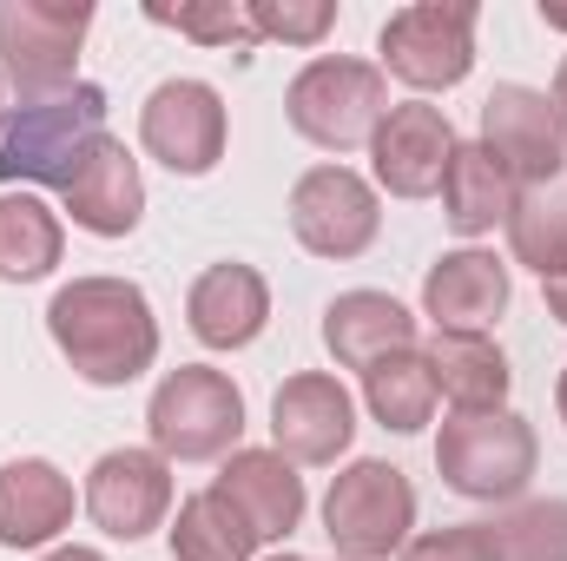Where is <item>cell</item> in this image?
<instances>
[{"instance_id":"6da1fadb","label":"cell","mask_w":567,"mask_h":561,"mask_svg":"<svg viewBox=\"0 0 567 561\" xmlns=\"http://www.w3.org/2000/svg\"><path fill=\"white\" fill-rule=\"evenodd\" d=\"M47 337L93 390H126L158 364V317L133 278H73L47 304Z\"/></svg>"},{"instance_id":"7a4b0ae2","label":"cell","mask_w":567,"mask_h":561,"mask_svg":"<svg viewBox=\"0 0 567 561\" xmlns=\"http://www.w3.org/2000/svg\"><path fill=\"white\" fill-rule=\"evenodd\" d=\"M542 442L535 422L515 410H449L435 429V476L442 489H455L462 502H522L535 482Z\"/></svg>"},{"instance_id":"3957f363","label":"cell","mask_w":567,"mask_h":561,"mask_svg":"<svg viewBox=\"0 0 567 561\" xmlns=\"http://www.w3.org/2000/svg\"><path fill=\"white\" fill-rule=\"evenodd\" d=\"M93 0H0V80L20 106H47L80 86V47Z\"/></svg>"},{"instance_id":"277c9868","label":"cell","mask_w":567,"mask_h":561,"mask_svg":"<svg viewBox=\"0 0 567 561\" xmlns=\"http://www.w3.org/2000/svg\"><path fill=\"white\" fill-rule=\"evenodd\" d=\"M390 113V80L377 60H350V53H317L310 67H297V80L284 86V120L297 140L317 152H357L377 140Z\"/></svg>"},{"instance_id":"5b68a950","label":"cell","mask_w":567,"mask_h":561,"mask_svg":"<svg viewBox=\"0 0 567 561\" xmlns=\"http://www.w3.org/2000/svg\"><path fill=\"white\" fill-rule=\"evenodd\" d=\"M106 140V86L80 80L73 93L47 106H13L7 140H0V185H73L86 152Z\"/></svg>"},{"instance_id":"8992f818","label":"cell","mask_w":567,"mask_h":561,"mask_svg":"<svg viewBox=\"0 0 567 561\" xmlns=\"http://www.w3.org/2000/svg\"><path fill=\"white\" fill-rule=\"evenodd\" d=\"M416 529V482L396 462L357 456L323 489V536L337 561H390L410 549Z\"/></svg>"},{"instance_id":"52a82bcc","label":"cell","mask_w":567,"mask_h":561,"mask_svg":"<svg viewBox=\"0 0 567 561\" xmlns=\"http://www.w3.org/2000/svg\"><path fill=\"white\" fill-rule=\"evenodd\" d=\"M145 429L165 462H225L245 436V390L212 364H178L158 377Z\"/></svg>"},{"instance_id":"ba28073f","label":"cell","mask_w":567,"mask_h":561,"mask_svg":"<svg viewBox=\"0 0 567 561\" xmlns=\"http://www.w3.org/2000/svg\"><path fill=\"white\" fill-rule=\"evenodd\" d=\"M475 0H416L396 7L377 33L383 80H403L410 93H449L475 73Z\"/></svg>"},{"instance_id":"9c48e42d","label":"cell","mask_w":567,"mask_h":561,"mask_svg":"<svg viewBox=\"0 0 567 561\" xmlns=\"http://www.w3.org/2000/svg\"><path fill=\"white\" fill-rule=\"evenodd\" d=\"M290 232L310 258H330V265L363 258L383 232V198L357 165L323 159L290 185Z\"/></svg>"},{"instance_id":"30bf717a","label":"cell","mask_w":567,"mask_h":561,"mask_svg":"<svg viewBox=\"0 0 567 561\" xmlns=\"http://www.w3.org/2000/svg\"><path fill=\"white\" fill-rule=\"evenodd\" d=\"M231 140V113H225V93L212 80H158L140 106V145L172 172V178H205L218 172Z\"/></svg>"},{"instance_id":"8fae6325","label":"cell","mask_w":567,"mask_h":561,"mask_svg":"<svg viewBox=\"0 0 567 561\" xmlns=\"http://www.w3.org/2000/svg\"><path fill=\"white\" fill-rule=\"evenodd\" d=\"M482 152L502 159V172L522 185V192H542L555 185L567 165V120L561 106L542 93V86H522V80H502L488 100H482Z\"/></svg>"},{"instance_id":"7c38bea8","label":"cell","mask_w":567,"mask_h":561,"mask_svg":"<svg viewBox=\"0 0 567 561\" xmlns=\"http://www.w3.org/2000/svg\"><path fill=\"white\" fill-rule=\"evenodd\" d=\"M80 509L93 516L100 536L113 542H145L152 529L172 522V462L158 449H106L93 469H86V489H80Z\"/></svg>"},{"instance_id":"4fadbf2b","label":"cell","mask_w":567,"mask_h":561,"mask_svg":"<svg viewBox=\"0 0 567 561\" xmlns=\"http://www.w3.org/2000/svg\"><path fill=\"white\" fill-rule=\"evenodd\" d=\"M455 126L442 106L429 100H396L370 140V185L390 192V198H435L442 178H449V159H455Z\"/></svg>"},{"instance_id":"5bb4252c","label":"cell","mask_w":567,"mask_h":561,"mask_svg":"<svg viewBox=\"0 0 567 561\" xmlns=\"http://www.w3.org/2000/svg\"><path fill=\"white\" fill-rule=\"evenodd\" d=\"M357 442V397L330 370H297L271 397V449L297 469H330Z\"/></svg>"},{"instance_id":"9a60e30c","label":"cell","mask_w":567,"mask_h":561,"mask_svg":"<svg viewBox=\"0 0 567 561\" xmlns=\"http://www.w3.org/2000/svg\"><path fill=\"white\" fill-rule=\"evenodd\" d=\"M185 324L205 350H251L271 324V284L258 265H205L185 290Z\"/></svg>"},{"instance_id":"2e32d148","label":"cell","mask_w":567,"mask_h":561,"mask_svg":"<svg viewBox=\"0 0 567 561\" xmlns=\"http://www.w3.org/2000/svg\"><path fill=\"white\" fill-rule=\"evenodd\" d=\"M508 265L482 245H462V252H442L423 272V317L435 330H495L508 317Z\"/></svg>"},{"instance_id":"e0dca14e","label":"cell","mask_w":567,"mask_h":561,"mask_svg":"<svg viewBox=\"0 0 567 561\" xmlns=\"http://www.w3.org/2000/svg\"><path fill=\"white\" fill-rule=\"evenodd\" d=\"M60 198H66V218L86 238H133L145 218V172H140V159H133V145L106 133L86 152V165L73 172V185Z\"/></svg>"},{"instance_id":"ac0fdd59","label":"cell","mask_w":567,"mask_h":561,"mask_svg":"<svg viewBox=\"0 0 567 561\" xmlns=\"http://www.w3.org/2000/svg\"><path fill=\"white\" fill-rule=\"evenodd\" d=\"M73 476L47 456L0 462V549H53L73 529Z\"/></svg>"},{"instance_id":"d6986e66","label":"cell","mask_w":567,"mask_h":561,"mask_svg":"<svg viewBox=\"0 0 567 561\" xmlns=\"http://www.w3.org/2000/svg\"><path fill=\"white\" fill-rule=\"evenodd\" d=\"M212 489L251 522L258 542H284V536H297V522H303V509H310L297 462L278 456V449H231V456L218 462V482H212Z\"/></svg>"},{"instance_id":"ffe728a7","label":"cell","mask_w":567,"mask_h":561,"mask_svg":"<svg viewBox=\"0 0 567 561\" xmlns=\"http://www.w3.org/2000/svg\"><path fill=\"white\" fill-rule=\"evenodd\" d=\"M323 350L337 370H370L396 350H416V310L390 290H343L323 304Z\"/></svg>"},{"instance_id":"44dd1931","label":"cell","mask_w":567,"mask_h":561,"mask_svg":"<svg viewBox=\"0 0 567 561\" xmlns=\"http://www.w3.org/2000/svg\"><path fill=\"white\" fill-rule=\"evenodd\" d=\"M423 357H429V377H435V397L449 410H508L515 370H508L495 337H482V330H435L423 344Z\"/></svg>"},{"instance_id":"7402d4cb","label":"cell","mask_w":567,"mask_h":561,"mask_svg":"<svg viewBox=\"0 0 567 561\" xmlns=\"http://www.w3.org/2000/svg\"><path fill=\"white\" fill-rule=\"evenodd\" d=\"M515 198H522V185L502 172V159H495V152H482V140L455 145L449 178H442V218H449L462 238H482V232L508 225Z\"/></svg>"},{"instance_id":"603a6c76","label":"cell","mask_w":567,"mask_h":561,"mask_svg":"<svg viewBox=\"0 0 567 561\" xmlns=\"http://www.w3.org/2000/svg\"><path fill=\"white\" fill-rule=\"evenodd\" d=\"M66 258V225L40 192H0V278L40 284Z\"/></svg>"},{"instance_id":"cb8c5ba5","label":"cell","mask_w":567,"mask_h":561,"mask_svg":"<svg viewBox=\"0 0 567 561\" xmlns=\"http://www.w3.org/2000/svg\"><path fill=\"white\" fill-rule=\"evenodd\" d=\"M165 549H172V561H258L265 542L251 536V522L218 489H198L165 522Z\"/></svg>"},{"instance_id":"d4e9b609","label":"cell","mask_w":567,"mask_h":561,"mask_svg":"<svg viewBox=\"0 0 567 561\" xmlns=\"http://www.w3.org/2000/svg\"><path fill=\"white\" fill-rule=\"evenodd\" d=\"M363 404H370V417L383 422L390 436L429 429V422H435V377H429L423 344H416V350H396V357H383V364H370V370H363Z\"/></svg>"},{"instance_id":"484cf974","label":"cell","mask_w":567,"mask_h":561,"mask_svg":"<svg viewBox=\"0 0 567 561\" xmlns=\"http://www.w3.org/2000/svg\"><path fill=\"white\" fill-rule=\"evenodd\" d=\"M502 232H508V258H515L522 272H535L542 284L567 278V198L522 192Z\"/></svg>"},{"instance_id":"4316f807","label":"cell","mask_w":567,"mask_h":561,"mask_svg":"<svg viewBox=\"0 0 567 561\" xmlns=\"http://www.w3.org/2000/svg\"><path fill=\"white\" fill-rule=\"evenodd\" d=\"M152 27H172L198 47H218V53H251L258 47V27L245 13V0H178V7H145Z\"/></svg>"},{"instance_id":"83f0119b","label":"cell","mask_w":567,"mask_h":561,"mask_svg":"<svg viewBox=\"0 0 567 561\" xmlns=\"http://www.w3.org/2000/svg\"><path fill=\"white\" fill-rule=\"evenodd\" d=\"M502 561H567V496H528L495 522Z\"/></svg>"},{"instance_id":"f1b7e54d","label":"cell","mask_w":567,"mask_h":561,"mask_svg":"<svg viewBox=\"0 0 567 561\" xmlns=\"http://www.w3.org/2000/svg\"><path fill=\"white\" fill-rule=\"evenodd\" d=\"M258 40H284V47H323L337 27V0H245Z\"/></svg>"},{"instance_id":"f546056e","label":"cell","mask_w":567,"mask_h":561,"mask_svg":"<svg viewBox=\"0 0 567 561\" xmlns=\"http://www.w3.org/2000/svg\"><path fill=\"white\" fill-rule=\"evenodd\" d=\"M396 561H502V542H495V522H455V529L410 536Z\"/></svg>"},{"instance_id":"4dcf8cb0","label":"cell","mask_w":567,"mask_h":561,"mask_svg":"<svg viewBox=\"0 0 567 561\" xmlns=\"http://www.w3.org/2000/svg\"><path fill=\"white\" fill-rule=\"evenodd\" d=\"M542 304H548V317H555V324H567V278L542 284Z\"/></svg>"},{"instance_id":"1f68e13d","label":"cell","mask_w":567,"mask_h":561,"mask_svg":"<svg viewBox=\"0 0 567 561\" xmlns=\"http://www.w3.org/2000/svg\"><path fill=\"white\" fill-rule=\"evenodd\" d=\"M40 561H106L100 549H80V542H66V549H47Z\"/></svg>"},{"instance_id":"d6a6232c","label":"cell","mask_w":567,"mask_h":561,"mask_svg":"<svg viewBox=\"0 0 567 561\" xmlns=\"http://www.w3.org/2000/svg\"><path fill=\"white\" fill-rule=\"evenodd\" d=\"M548 100L561 106V120H567V53H561V67H555V86H548Z\"/></svg>"},{"instance_id":"836d02e7","label":"cell","mask_w":567,"mask_h":561,"mask_svg":"<svg viewBox=\"0 0 567 561\" xmlns=\"http://www.w3.org/2000/svg\"><path fill=\"white\" fill-rule=\"evenodd\" d=\"M542 27H555V33H567V7H555V0H542Z\"/></svg>"},{"instance_id":"e575fe53","label":"cell","mask_w":567,"mask_h":561,"mask_svg":"<svg viewBox=\"0 0 567 561\" xmlns=\"http://www.w3.org/2000/svg\"><path fill=\"white\" fill-rule=\"evenodd\" d=\"M7 120H13V93H7V80H0V140H7Z\"/></svg>"},{"instance_id":"d590c367","label":"cell","mask_w":567,"mask_h":561,"mask_svg":"<svg viewBox=\"0 0 567 561\" xmlns=\"http://www.w3.org/2000/svg\"><path fill=\"white\" fill-rule=\"evenodd\" d=\"M555 410H561V422H567V370H561V384H555Z\"/></svg>"},{"instance_id":"8d00e7d4","label":"cell","mask_w":567,"mask_h":561,"mask_svg":"<svg viewBox=\"0 0 567 561\" xmlns=\"http://www.w3.org/2000/svg\"><path fill=\"white\" fill-rule=\"evenodd\" d=\"M265 561H303V555H290V549H278V555H265Z\"/></svg>"}]
</instances>
